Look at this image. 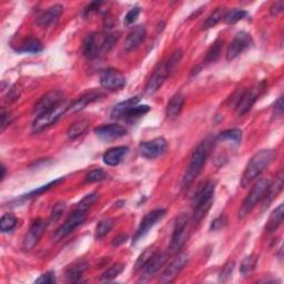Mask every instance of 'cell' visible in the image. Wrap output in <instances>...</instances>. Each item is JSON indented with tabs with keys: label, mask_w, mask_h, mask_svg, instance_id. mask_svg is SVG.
Here are the masks:
<instances>
[{
	"label": "cell",
	"mask_w": 284,
	"mask_h": 284,
	"mask_svg": "<svg viewBox=\"0 0 284 284\" xmlns=\"http://www.w3.org/2000/svg\"><path fill=\"white\" fill-rule=\"evenodd\" d=\"M5 176H6V167L3 164L2 165V181L5 179Z\"/></svg>",
	"instance_id": "9f6ffc18"
},
{
	"label": "cell",
	"mask_w": 284,
	"mask_h": 284,
	"mask_svg": "<svg viewBox=\"0 0 284 284\" xmlns=\"http://www.w3.org/2000/svg\"><path fill=\"white\" fill-rule=\"evenodd\" d=\"M189 223L190 216L188 213L183 212L181 214H179L178 218L176 219L170 242V251L172 253L179 252L186 242V239H188Z\"/></svg>",
	"instance_id": "9c48e42d"
},
{
	"label": "cell",
	"mask_w": 284,
	"mask_h": 284,
	"mask_svg": "<svg viewBox=\"0 0 284 284\" xmlns=\"http://www.w3.org/2000/svg\"><path fill=\"white\" fill-rule=\"evenodd\" d=\"M127 239H128V237H127V235H124V234L118 235V237L115 238L113 241H112V247H118V245L124 243V242L127 241Z\"/></svg>",
	"instance_id": "11a10c76"
},
{
	"label": "cell",
	"mask_w": 284,
	"mask_h": 284,
	"mask_svg": "<svg viewBox=\"0 0 284 284\" xmlns=\"http://www.w3.org/2000/svg\"><path fill=\"white\" fill-rule=\"evenodd\" d=\"M249 16L248 11L243 9H233L230 11H226L223 17V22L228 25H233L235 23L240 22V20H243Z\"/></svg>",
	"instance_id": "e575fe53"
},
{
	"label": "cell",
	"mask_w": 284,
	"mask_h": 284,
	"mask_svg": "<svg viewBox=\"0 0 284 284\" xmlns=\"http://www.w3.org/2000/svg\"><path fill=\"white\" fill-rule=\"evenodd\" d=\"M256 263H258V256H256L255 254H251V255L247 256V258L241 263L240 272L243 275L250 274L251 272L254 271Z\"/></svg>",
	"instance_id": "74e56055"
},
{
	"label": "cell",
	"mask_w": 284,
	"mask_h": 284,
	"mask_svg": "<svg viewBox=\"0 0 284 284\" xmlns=\"http://www.w3.org/2000/svg\"><path fill=\"white\" fill-rule=\"evenodd\" d=\"M271 181L269 179H260L258 182H256L253 188L251 189L250 193H249L248 197L244 199L243 203H242L240 210H239V218L244 219L247 216L251 213V211L254 209L255 205L258 204L261 200L264 198L266 193L268 192V189Z\"/></svg>",
	"instance_id": "8992f818"
},
{
	"label": "cell",
	"mask_w": 284,
	"mask_h": 284,
	"mask_svg": "<svg viewBox=\"0 0 284 284\" xmlns=\"http://www.w3.org/2000/svg\"><path fill=\"white\" fill-rule=\"evenodd\" d=\"M88 267H89L88 262L84 261V260L72 263L71 266H69V268L67 269V271H66V274H65L67 281L73 282V283L79 282L82 274H84L87 271Z\"/></svg>",
	"instance_id": "d4e9b609"
},
{
	"label": "cell",
	"mask_w": 284,
	"mask_h": 284,
	"mask_svg": "<svg viewBox=\"0 0 284 284\" xmlns=\"http://www.w3.org/2000/svg\"><path fill=\"white\" fill-rule=\"evenodd\" d=\"M140 12H141V9L139 8V7H135V8L130 9L126 15V17H124V25L126 26L132 25L138 19V17H139Z\"/></svg>",
	"instance_id": "7dc6e473"
},
{
	"label": "cell",
	"mask_w": 284,
	"mask_h": 284,
	"mask_svg": "<svg viewBox=\"0 0 284 284\" xmlns=\"http://www.w3.org/2000/svg\"><path fill=\"white\" fill-rule=\"evenodd\" d=\"M87 214H88V210L81 209L79 206L75 207L70 216L67 218L65 223L58 229L56 233H54L53 239L56 241H59L61 239L66 238L67 235L72 233L75 229L85 222L87 219Z\"/></svg>",
	"instance_id": "30bf717a"
},
{
	"label": "cell",
	"mask_w": 284,
	"mask_h": 284,
	"mask_svg": "<svg viewBox=\"0 0 284 284\" xmlns=\"http://www.w3.org/2000/svg\"><path fill=\"white\" fill-rule=\"evenodd\" d=\"M235 267L234 261H229L228 263H225L222 271L220 272V281L225 282L228 279H230L233 273V270Z\"/></svg>",
	"instance_id": "f6af8a7d"
},
{
	"label": "cell",
	"mask_w": 284,
	"mask_h": 284,
	"mask_svg": "<svg viewBox=\"0 0 284 284\" xmlns=\"http://www.w3.org/2000/svg\"><path fill=\"white\" fill-rule=\"evenodd\" d=\"M103 97H105V94L100 91H90V92L82 94L77 100L73 101L71 105L69 106L68 112L81 111V110H84L88 105H90V103L98 101L101 98H103Z\"/></svg>",
	"instance_id": "ffe728a7"
},
{
	"label": "cell",
	"mask_w": 284,
	"mask_h": 284,
	"mask_svg": "<svg viewBox=\"0 0 284 284\" xmlns=\"http://www.w3.org/2000/svg\"><path fill=\"white\" fill-rule=\"evenodd\" d=\"M182 50L181 49H177L171 53V56L163 61L161 65H159L157 67L156 70L152 73L150 79L148 80L147 85H145L144 91L147 94H154L157 92L160 87L164 84V81L167 80L168 77H170V74L176 70V68L180 64V61L182 59Z\"/></svg>",
	"instance_id": "7a4b0ae2"
},
{
	"label": "cell",
	"mask_w": 284,
	"mask_h": 284,
	"mask_svg": "<svg viewBox=\"0 0 284 284\" xmlns=\"http://www.w3.org/2000/svg\"><path fill=\"white\" fill-rule=\"evenodd\" d=\"M107 178H108V173L105 170H102L101 168H98L90 171L86 176L85 181L87 183L100 182V181H103V180H106Z\"/></svg>",
	"instance_id": "ab89813d"
},
{
	"label": "cell",
	"mask_w": 284,
	"mask_h": 284,
	"mask_svg": "<svg viewBox=\"0 0 284 284\" xmlns=\"http://www.w3.org/2000/svg\"><path fill=\"white\" fill-rule=\"evenodd\" d=\"M167 260H168L167 253L157 251L156 254L152 256L151 260L148 262V264L143 269L144 278H150V276L156 274L158 271H160V269L165 264Z\"/></svg>",
	"instance_id": "603a6c76"
},
{
	"label": "cell",
	"mask_w": 284,
	"mask_h": 284,
	"mask_svg": "<svg viewBox=\"0 0 284 284\" xmlns=\"http://www.w3.org/2000/svg\"><path fill=\"white\" fill-rule=\"evenodd\" d=\"M184 105V96L182 93H177L172 97L167 105L165 113L169 118H176L181 112Z\"/></svg>",
	"instance_id": "83f0119b"
},
{
	"label": "cell",
	"mask_w": 284,
	"mask_h": 284,
	"mask_svg": "<svg viewBox=\"0 0 284 284\" xmlns=\"http://www.w3.org/2000/svg\"><path fill=\"white\" fill-rule=\"evenodd\" d=\"M98 198H99V196H98V193H97V192L89 193V195H87L84 199L80 201L77 206L81 207V209H85V210L89 211L90 207H91L97 202Z\"/></svg>",
	"instance_id": "ee69618b"
},
{
	"label": "cell",
	"mask_w": 284,
	"mask_h": 284,
	"mask_svg": "<svg viewBox=\"0 0 284 284\" xmlns=\"http://www.w3.org/2000/svg\"><path fill=\"white\" fill-rule=\"evenodd\" d=\"M266 81H262L259 82V84H255L250 89L242 90L238 98L237 105H235V113H237V116L241 117L245 115L248 111H250L256 100L259 99L261 93L266 90Z\"/></svg>",
	"instance_id": "52a82bcc"
},
{
	"label": "cell",
	"mask_w": 284,
	"mask_h": 284,
	"mask_svg": "<svg viewBox=\"0 0 284 284\" xmlns=\"http://www.w3.org/2000/svg\"><path fill=\"white\" fill-rule=\"evenodd\" d=\"M112 226H113L112 219H105V220L100 221L98 225H97V228H96V233H94L96 239L100 240L102 238H105L106 235L110 232V230H111Z\"/></svg>",
	"instance_id": "8d00e7d4"
},
{
	"label": "cell",
	"mask_w": 284,
	"mask_h": 284,
	"mask_svg": "<svg viewBox=\"0 0 284 284\" xmlns=\"http://www.w3.org/2000/svg\"><path fill=\"white\" fill-rule=\"evenodd\" d=\"M165 213H167V211L164 209H156L149 212L147 216L141 220L140 225L138 228L136 234L134 235L132 244H136L138 241H140L144 237V235H147L151 229L154 228L159 221H161L164 218Z\"/></svg>",
	"instance_id": "8fae6325"
},
{
	"label": "cell",
	"mask_w": 284,
	"mask_h": 284,
	"mask_svg": "<svg viewBox=\"0 0 284 284\" xmlns=\"http://www.w3.org/2000/svg\"><path fill=\"white\" fill-rule=\"evenodd\" d=\"M222 49H223V40L218 39L217 41H214V44L209 48V50L206 51L203 64L210 65V64H213V62H216L220 57L221 52H222Z\"/></svg>",
	"instance_id": "f1b7e54d"
},
{
	"label": "cell",
	"mask_w": 284,
	"mask_h": 284,
	"mask_svg": "<svg viewBox=\"0 0 284 284\" xmlns=\"http://www.w3.org/2000/svg\"><path fill=\"white\" fill-rule=\"evenodd\" d=\"M62 11H64V7L61 5H53L41 13L37 18L36 24L40 27H49L57 22Z\"/></svg>",
	"instance_id": "44dd1931"
},
{
	"label": "cell",
	"mask_w": 284,
	"mask_h": 284,
	"mask_svg": "<svg viewBox=\"0 0 284 284\" xmlns=\"http://www.w3.org/2000/svg\"><path fill=\"white\" fill-rule=\"evenodd\" d=\"M214 191H216V184L213 181H207L201 186L195 197L192 198L193 219H195L196 223H199L210 210L213 202Z\"/></svg>",
	"instance_id": "5b68a950"
},
{
	"label": "cell",
	"mask_w": 284,
	"mask_h": 284,
	"mask_svg": "<svg viewBox=\"0 0 284 284\" xmlns=\"http://www.w3.org/2000/svg\"><path fill=\"white\" fill-rule=\"evenodd\" d=\"M126 77L116 69H107L100 74V85L110 91L120 90L126 86Z\"/></svg>",
	"instance_id": "9a60e30c"
},
{
	"label": "cell",
	"mask_w": 284,
	"mask_h": 284,
	"mask_svg": "<svg viewBox=\"0 0 284 284\" xmlns=\"http://www.w3.org/2000/svg\"><path fill=\"white\" fill-rule=\"evenodd\" d=\"M167 141L163 138H156L150 141H143L139 144L140 155L147 159H155L162 156L167 150Z\"/></svg>",
	"instance_id": "2e32d148"
},
{
	"label": "cell",
	"mask_w": 284,
	"mask_h": 284,
	"mask_svg": "<svg viewBox=\"0 0 284 284\" xmlns=\"http://www.w3.org/2000/svg\"><path fill=\"white\" fill-rule=\"evenodd\" d=\"M283 189V172L281 171L278 176L275 178L274 183H271L269 186L268 192L266 193L264 196V206H269L270 203L272 202L274 200V198H276V196L279 195V193L282 191Z\"/></svg>",
	"instance_id": "4316f807"
},
{
	"label": "cell",
	"mask_w": 284,
	"mask_h": 284,
	"mask_svg": "<svg viewBox=\"0 0 284 284\" xmlns=\"http://www.w3.org/2000/svg\"><path fill=\"white\" fill-rule=\"evenodd\" d=\"M64 101H65L64 92L60 91V90H53V91L48 92L45 96L41 97L40 100L36 103V105H34L32 113L36 117H38L41 113L48 111V110L57 107Z\"/></svg>",
	"instance_id": "4fadbf2b"
},
{
	"label": "cell",
	"mask_w": 284,
	"mask_h": 284,
	"mask_svg": "<svg viewBox=\"0 0 284 284\" xmlns=\"http://www.w3.org/2000/svg\"><path fill=\"white\" fill-rule=\"evenodd\" d=\"M89 127V121L88 120H79L77 122L72 123L69 129L67 130V137L70 140H74L79 138L81 135L86 132V130Z\"/></svg>",
	"instance_id": "f546056e"
},
{
	"label": "cell",
	"mask_w": 284,
	"mask_h": 284,
	"mask_svg": "<svg viewBox=\"0 0 284 284\" xmlns=\"http://www.w3.org/2000/svg\"><path fill=\"white\" fill-rule=\"evenodd\" d=\"M284 9V3L283 2H278V3H274L271 8H270V13H271L272 16H278L279 13H281Z\"/></svg>",
	"instance_id": "db71d44e"
},
{
	"label": "cell",
	"mask_w": 284,
	"mask_h": 284,
	"mask_svg": "<svg viewBox=\"0 0 284 284\" xmlns=\"http://www.w3.org/2000/svg\"><path fill=\"white\" fill-rule=\"evenodd\" d=\"M47 225H48V222H46V221L43 219H37L33 221L23 241V248L25 250L29 251L37 245L39 240L41 239V237H43L46 231Z\"/></svg>",
	"instance_id": "5bb4252c"
},
{
	"label": "cell",
	"mask_w": 284,
	"mask_h": 284,
	"mask_svg": "<svg viewBox=\"0 0 284 284\" xmlns=\"http://www.w3.org/2000/svg\"><path fill=\"white\" fill-rule=\"evenodd\" d=\"M20 94H22V89H20V87L18 86H12L9 90H8V93H7L6 96V102H13V101H16L19 99V97Z\"/></svg>",
	"instance_id": "c3c4849f"
},
{
	"label": "cell",
	"mask_w": 284,
	"mask_h": 284,
	"mask_svg": "<svg viewBox=\"0 0 284 284\" xmlns=\"http://www.w3.org/2000/svg\"><path fill=\"white\" fill-rule=\"evenodd\" d=\"M274 157L275 151L271 149H266L256 152V154L250 159V161L248 162L243 175H242V188H247V186L250 185L254 180L269 167L270 163L273 161Z\"/></svg>",
	"instance_id": "277c9868"
},
{
	"label": "cell",
	"mask_w": 284,
	"mask_h": 284,
	"mask_svg": "<svg viewBox=\"0 0 284 284\" xmlns=\"http://www.w3.org/2000/svg\"><path fill=\"white\" fill-rule=\"evenodd\" d=\"M66 203L65 202H58L54 204L53 209L51 211V214H50V218H49V221H48V223H56L57 221L60 220V218L62 217V214L65 213L66 211Z\"/></svg>",
	"instance_id": "7bdbcfd3"
},
{
	"label": "cell",
	"mask_w": 284,
	"mask_h": 284,
	"mask_svg": "<svg viewBox=\"0 0 284 284\" xmlns=\"http://www.w3.org/2000/svg\"><path fill=\"white\" fill-rule=\"evenodd\" d=\"M225 12L226 11L224 8H217L213 12H211L210 16L206 18V20L202 25V30L210 29V28H212V27L216 26L217 24H219L221 20L223 19Z\"/></svg>",
	"instance_id": "4dcf8cb0"
},
{
	"label": "cell",
	"mask_w": 284,
	"mask_h": 284,
	"mask_svg": "<svg viewBox=\"0 0 284 284\" xmlns=\"http://www.w3.org/2000/svg\"><path fill=\"white\" fill-rule=\"evenodd\" d=\"M284 217V207L283 204H280L278 207H275L273 212L270 216L268 222L266 224V232L267 233H273L283 222Z\"/></svg>",
	"instance_id": "484cf974"
},
{
	"label": "cell",
	"mask_w": 284,
	"mask_h": 284,
	"mask_svg": "<svg viewBox=\"0 0 284 284\" xmlns=\"http://www.w3.org/2000/svg\"><path fill=\"white\" fill-rule=\"evenodd\" d=\"M211 150V141L204 140L201 142L198 147L192 152L190 162L188 164V168L185 170L184 176L182 178L181 186L183 189L189 188L193 183V181L198 178L200 172L202 171L207 157H209Z\"/></svg>",
	"instance_id": "3957f363"
},
{
	"label": "cell",
	"mask_w": 284,
	"mask_h": 284,
	"mask_svg": "<svg viewBox=\"0 0 284 284\" xmlns=\"http://www.w3.org/2000/svg\"><path fill=\"white\" fill-rule=\"evenodd\" d=\"M139 101H140V97L137 96L118 103V105H116L112 109L111 117L113 119H124V117H126V115L129 112V110L137 106L138 103H139Z\"/></svg>",
	"instance_id": "cb8c5ba5"
},
{
	"label": "cell",
	"mask_w": 284,
	"mask_h": 284,
	"mask_svg": "<svg viewBox=\"0 0 284 284\" xmlns=\"http://www.w3.org/2000/svg\"><path fill=\"white\" fill-rule=\"evenodd\" d=\"M158 250L155 247H149L145 249V250L140 254L139 258H138L137 262H136V271H141L145 268V266L148 264V262L151 260L152 256L156 254Z\"/></svg>",
	"instance_id": "1f68e13d"
},
{
	"label": "cell",
	"mask_w": 284,
	"mask_h": 284,
	"mask_svg": "<svg viewBox=\"0 0 284 284\" xmlns=\"http://www.w3.org/2000/svg\"><path fill=\"white\" fill-rule=\"evenodd\" d=\"M188 261H189L188 253H180L177 258L170 263L169 267H167V269L164 270L159 281L161 283H171L175 281L179 273L181 272L183 268L186 266Z\"/></svg>",
	"instance_id": "e0dca14e"
},
{
	"label": "cell",
	"mask_w": 284,
	"mask_h": 284,
	"mask_svg": "<svg viewBox=\"0 0 284 284\" xmlns=\"http://www.w3.org/2000/svg\"><path fill=\"white\" fill-rule=\"evenodd\" d=\"M18 224V219L12 213H6L0 219V231L7 233L12 231Z\"/></svg>",
	"instance_id": "836d02e7"
},
{
	"label": "cell",
	"mask_w": 284,
	"mask_h": 284,
	"mask_svg": "<svg viewBox=\"0 0 284 284\" xmlns=\"http://www.w3.org/2000/svg\"><path fill=\"white\" fill-rule=\"evenodd\" d=\"M252 45V37L250 33L245 31H240L235 34L232 39L231 44L229 45L226 50V60L231 61L235 58H238L240 54L245 51L248 48H250Z\"/></svg>",
	"instance_id": "7c38bea8"
},
{
	"label": "cell",
	"mask_w": 284,
	"mask_h": 284,
	"mask_svg": "<svg viewBox=\"0 0 284 284\" xmlns=\"http://www.w3.org/2000/svg\"><path fill=\"white\" fill-rule=\"evenodd\" d=\"M56 282V276H54L53 271H48L40 275V278L36 280V283H43V284H52Z\"/></svg>",
	"instance_id": "681fc988"
},
{
	"label": "cell",
	"mask_w": 284,
	"mask_h": 284,
	"mask_svg": "<svg viewBox=\"0 0 284 284\" xmlns=\"http://www.w3.org/2000/svg\"><path fill=\"white\" fill-rule=\"evenodd\" d=\"M101 5H102L101 2H93V3H90V4L86 7L85 10H84L85 16H88V15H90V13H92V12H94V11H98Z\"/></svg>",
	"instance_id": "f5cc1de1"
},
{
	"label": "cell",
	"mask_w": 284,
	"mask_h": 284,
	"mask_svg": "<svg viewBox=\"0 0 284 284\" xmlns=\"http://www.w3.org/2000/svg\"><path fill=\"white\" fill-rule=\"evenodd\" d=\"M129 148L126 145H120V147H115L106 151V154L103 155L102 160L107 165L110 167H116V165L120 164L123 159L128 155Z\"/></svg>",
	"instance_id": "7402d4cb"
},
{
	"label": "cell",
	"mask_w": 284,
	"mask_h": 284,
	"mask_svg": "<svg viewBox=\"0 0 284 284\" xmlns=\"http://www.w3.org/2000/svg\"><path fill=\"white\" fill-rule=\"evenodd\" d=\"M118 37L112 32L90 33L82 46V53L87 59H96L107 54L116 45Z\"/></svg>",
	"instance_id": "6da1fadb"
},
{
	"label": "cell",
	"mask_w": 284,
	"mask_h": 284,
	"mask_svg": "<svg viewBox=\"0 0 284 284\" xmlns=\"http://www.w3.org/2000/svg\"><path fill=\"white\" fill-rule=\"evenodd\" d=\"M218 138L222 141H230L235 145H239L242 140V131L240 129L225 130L223 132H221Z\"/></svg>",
	"instance_id": "d6a6232c"
},
{
	"label": "cell",
	"mask_w": 284,
	"mask_h": 284,
	"mask_svg": "<svg viewBox=\"0 0 284 284\" xmlns=\"http://www.w3.org/2000/svg\"><path fill=\"white\" fill-rule=\"evenodd\" d=\"M44 49L43 44L40 43L38 39L34 38H29L28 40H26L23 44V47L18 49L19 52H29V53H38L41 52Z\"/></svg>",
	"instance_id": "d590c367"
},
{
	"label": "cell",
	"mask_w": 284,
	"mask_h": 284,
	"mask_svg": "<svg viewBox=\"0 0 284 284\" xmlns=\"http://www.w3.org/2000/svg\"><path fill=\"white\" fill-rule=\"evenodd\" d=\"M147 38V29L144 26H137L131 30L128 34V37L124 41V50L127 52H131L139 48L140 45Z\"/></svg>",
	"instance_id": "d6986e66"
},
{
	"label": "cell",
	"mask_w": 284,
	"mask_h": 284,
	"mask_svg": "<svg viewBox=\"0 0 284 284\" xmlns=\"http://www.w3.org/2000/svg\"><path fill=\"white\" fill-rule=\"evenodd\" d=\"M62 181H64V178H59V179L53 180V181H51V182H49V183H47V184H45V185H43V186H40V188H38V189H36V190H33V191L29 192L28 195H24V196L22 197V199H31V198H34V197H38V196L41 195V193H44V192L48 191L49 189L53 188V186L58 185V184L61 183Z\"/></svg>",
	"instance_id": "f35d334b"
},
{
	"label": "cell",
	"mask_w": 284,
	"mask_h": 284,
	"mask_svg": "<svg viewBox=\"0 0 284 284\" xmlns=\"http://www.w3.org/2000/svg\"><path fill=\"white\" fill-rule=\"evenodd\" d=\"M94 134L99 138V139L103 141H112L126 136L127 130L122 126H120V124L110 123V124H103V126L96 128Z\"/></svg>",
	"instance_id": "ac0fdd59"
},
{
	"label": "cell",
	"mask_w": 284,
	"mask_h": 284,
	"mask_svg": "<svg viewBox=\"0 0 284 284\" xmlns=\"http://www.w3.org/2000/svg\"><path fill=\"white\" fill-rule=\"evenodd\" d=\"M228 225V218L224 216V214H221L218 218L214 219L211 223L210 230L211 231H219L222 230Z\"/></svg>",
	"instance_id": "bcb514c9"
},
{
	"label": "cell",
	"mask_w": 284,
	"mask_h": 284,
	"mask_svg": "<svg viewBox=\"0 0 284 284\" xmlns=\"http://www.w3.org/2000/svg\"><path fill=\"white\" fill-rule=\"evenodd\" d=\"M12 120V116L9 111H7L5 108L2 110V131H4L7 127L9 126Z\"/></svg>",
	"instance_id": "f907efd6"
},
{
	"label": "cell",
	"mask_w": 284,
	"mask_h": 284,
	"mask_svg": "<svg viewBox=\"0 0 284 284\" xmlns=\"http://www.w3.org/2000/svg\"><path fill=\"white\" fill-rule=\"evenodd\" d=\"M69 106L70 105H68L66 101H64L57 107L48 110V111L36 117V119H34L32 122V127H31L32 132L39 134L41 131L51 127L52 124L56 123L62 116H64L66 112H68Z\"/></svg>",
	"instance_id": "ba28073f"
},
{
	"label": "cell",
	"mask_w": 284,
	"mask_h": 284,
	"mask_svg": "<svg viewBox=\"0 0 284 284\" xmlns=\"http://www.w3.org/2000/svg\"><path fill=\"white\" fill-rule=\"evenodd\" d=\"M149 111H150V107L148 105H142V106L137 105L129 110V112L126 115V117H124V119H138V118L144 116Z\"/></svg>",
	"instance_id": "b9f144b4"
},
{
	"label": "cell",
	"mask_w": 284,
	"mask_h": 284,
	"mask_svg": "<svg viewBox=\"0 0 284 284\" xmlns=\"http://www.w3.org/2000/svg\"><path fill=\"white\" fill-rule=\"evenodd\" d=\"M123 270H124L123 264H115L112 267H110L109 269L106 270L105 272L102 273L101 280L102 281H111V280L116 279L120 273H122Z\"/></svg>",
	"instance_id": "60d3db41"
},
{
	"label": "cell",
	"mask_w": 284,
	"mask_h": 284,
	"mask_svg": "<svg viewBox=\"0 0 284 284\" xmlns=\"http://www.w3.org/2000/svg\"><path fill=\"white\" fill-rule=\"evenodd\" d=\"M283 115V97L280 96L278 100L274 102L273 106V116L274 117H281Z\"/></svg>",
	"instance_id": "816d5d0a"
}]
</instances>
